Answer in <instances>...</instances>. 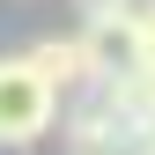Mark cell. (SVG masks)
<instances>
[{
  "instance_id": "cell-7",
  "label": "cell",
  "mask_w": 155,
  "mask_h": 155,
  "mask_svg": "<svg viewBox=\"0 0 155 155\" xmlns=\"http://www.w3.org/2000/svg\"><path fill=\"white\" fill-rule=\"evenodd\" d=\"M140 155H155V118H148V126H140Z\"/></svg>"
},
{
  "instance_id": "cell-2",
  "label": "cell",
  "mask_w": 155,
  "mask_h": 155,
  "mask_svg": "<svg viewBox=\"0 0 155 155\" xmlns=\"http://www.w3.org/2000/svg\"><path fill=\"white\" fill-rule=\"evenodd\" d=\"M81 59H89L96 81H133V74H148L133 8H126V15H89V22H81Z\"/></svg>"
},
{
  "instance_id": "cell-6",
  "label": "cell",
  "mask_w": 155,
  "mask_h": 155,
  "mask_svg": "<svg viewBox=\"0 0 155 155\" xmlns=\"http://www.w3.org/2000/svg\"><path fill=\"white\" fill-rule=\"evenodd\" d=\"M133 8V0H74V15H81V22H89V15H126Z\"/></svg>"
},
{
  "instance_id": "cell-4",
  "label": "cell",
  "mask_w": 155,
  "mask_h": 155,
  "mask_svg": "<svg viewBox=\"0 0 155 155\" xmlns=\"http://www.w3.org/2000/svg\"><path fill=\"white\" fill-rule=\"evenodd\" d=\"M133 30H140V52L155 67V0H133Z\"/></svg>"
},
{
  "instance_id": "cell-3",
  "label": "cell",
  "mask_w": 155,
  "mask_h": 155,
  "mask_svg": "<svg viewBox=\"0 0 155 155\" xmlns=\"http://www.w3.org/2000/svg\"><path fill=\"white\" fill-rule=\"evenodd\" d=\"M30 67L59 89V104H67L74 89H89V81H96L89 59H81V37H37V45H30Z\"/></svg>"
},
{
  "instance_id": "cell-1",
  "label": "cell",
  "mask_w": 155,
  "mask_h": 155,
  "mask_svg": "<svg viewBox=\"0 0 155 155\" xmlns=\"http://www.w3.org/2000/svg\"><path fill=\"white\" fill-rule=\"evenodd\" d=\"M59 126V89L30 67V52H0V148H37Z\"/></svg>"
},
{
  "instance_id": "cell-5",
  "label": "cell",
  "mask_w": 155,
  "mask_h": 155,
  "mask_svg": "<svg viewBox=\"0 0 155 155\" xmlns=\"http://www.w3.org/2000/svg\"><path fill=\"white\" fill-rule=\"evenodd\" d=\"M67 155H140V140H67Z\"/></svg>"
}]
</instances>
